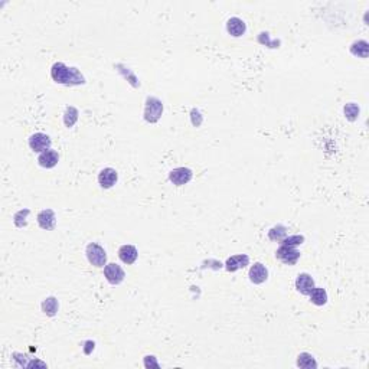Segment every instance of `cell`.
Instances as JSON below:
<instances>
[{
	"label": "cell",
	"mask_w": 369,
	"mask_h": 369,
	"mask_svg": "<svg viewBox=\"0 0 369 369\" xmlns=\"http://www.w3.org/2000/svg\"><path fill=\"white\" fill-rule=\"evenodd\" d=\"M51 76L55 82L65 84V85H78L84 84V76L78 72L76 68H69L62 62H56L51 69Z\"/></svg>",
	"instance_id": "obj_1"
},
{
	"label": "cell",
	"mask_w": 369,
	"mask_h": 369,
	"mask_svg": "<svg viewBox=\"0 0 369 369\" xmlns=\"http://www.w3.org/2000/svg\"><path fill=\"white\" fill-rule=\"evenodd\" d=\"M85 254H87V258L91 265H94L97 268H103L107 265V252L101 245H98L96 242L88 244Z\"/></svg>",
	"instance_id": "obj_2"
},
{
	"label": "cell",
	"mask_w": 369,
	"mask_h": 369,
	"mask_svg": "<svg viewBox=\"0 0 369 369\" xmlns=\"http://www.w3.org/2000/svg\"><path fill=\"white\" fill-rule=\"evenodd\" d=\"M163 114V104L159 98L147 97L144 107V120L147 123H157Z\"/></svg>",
	"instance_id": "obj_3"
},
{
	"label": "cell",
	"mask_w": 369,
	"mask_h": 369,
	"mask_svg": "<svg viewBox=\"0 0 369 369\" xmlns=\"http://www.w3.org/2000/svg\"><path fill=\"white\" fill-rule=\"evenodd\" d=\"M275 258L284 262V264H287V265H294L300 258V252L296 250L294 247L283 244L282 247L275 251Z\"/></svg>",
	"instance_id": "obj_4"
},
{
	"label": "cell",
	"mask_w": 369,
	"mask_h": 369,
	"mask_svg": "<svg viewBox=\"0 0 369 369\" xmlns=\"http://www.w3.org/2000/svg\"><path fill=\"white\" fill-rule=\"evenodd\" d=\"M51 137L45 133H35L29 139V147L35 153H42L51 149Z\"/></svg>",
	"instance_id": "obj_5"
},
{
	"label": "cell",
	"mask_w": 369,
	"mask_h": 369,
	"mask_svg": "<svg viewBox=\"0 0 369 369\" xmlns=\"http://www.w3.org/2000/svg\"><path fill=\"white\" fill-rule=\"evenodd\" d=\"M104 275H106V279H107V282L110 284L117 286L120 283H123L124 277H126V272H124V270L120 267L119 264L111 262V264H107L104 267Z\"/></svg>",
	"instance_id": "obj_6"
},
{
	"label": "cell",
	"mask_w": 369,
	"mask_h": 369,
	"mask_svg": "<svg viewBox=\"0 0 369 369\" xmlns=\"http://www.w3.org/2000/svg\"><path fill=\"white\" fill-rule=\"evenodd\" d=\"M192 176H194V173H192L191 169H188V167H176L169 173V179L176 186H183V185L191 182Z\"/></svg>",
	"instance_id": "obj_7"
},
{
	"label": "cell",
	"mask_w": 369,
	"mask_h": 369,
	"mask_svg": "<svg viewBox=\"0 0 369 369\" xmlns=\"http://www.w3.org/2000/svg\"><path fill=\"white\" fill-rule=\"evenodd\" d=\"M315 287V280L312 279L310 274L302 272V274L297 275V279H296V289H297L299 293L304 294V296H309Z\"/></svg>",
	"instance_id": "obj_8"
},
{
	"label": "cell",
	"mask_w": 369,
	"mask_h": 369,
	"mask_svg": "<svg viewBox=\"0 0 369 369\" xmlns=\"http://www.w3.org/2000/svg\"><path fill=\"white\" fill-rule=\"evenodd\" d=\"M117 179H119V174L117 172L113 169V167H106V169H103L100 174H98V183L101 188H104V189H110V188H113L116 182H117Z\"/></svg>",
	"instance_id": "obj_9"
},
{
	"label": "cell",
	"mask_w": 369,
	"mask_h": 369,
	"mask_svg": "<svg viewBox=\"0 0 369 369\" xmlns=\"http://www.w3.org/2000/svg\"><path fill=\"white\" fill-rule=\"evenodd\" d=\"M248 277H250L251 283H254V284H262L264 282H267V279H268V270H267V267L264 264L255 262L250 268Z\"/></svg>",
	"instance_id": "obj_10"
},
{
	"label": "cell",
	"mask_w": 369,
	"mask_h": 369,
	"mask_svg": "<svg viewBox=\"0 0 369 369\" xmlns=\"http://www.w3.org/2000/svg\"><path fill=\"white\" fill-rule=\"evenodd\" d=\"M38 224L42 229L52 231L56 225V217L52 209H44L38 214Z\"/></svg>",
	"instance_id": "obj_11"
},
{
	"label": "cell",
	"mask_w": 369,
	"mask_h": 369,
	"mask_svg": "<svg viewBox=\"0 0 369 369\" xmlns=\"http://www.w3.org/2000/svg\"><path fill=\"white\" fill-rule=\"evenodd\" d=\"M250 264V257L248 255H245V254H238V255H232V257H229L227 262H225V268L228 270V271L234 272V271H238L241 268H244V267H247Z\"/></svg>",
	"instance_id": "obj_12"
},
{
	"label": "cell",
	"mask_w": 369,
	"mask_h": 369,
	"mask_svg": "<svg viewBox=\"0 0 369 369\" xmlns=\"http://www.w3.org/2000/svg\"><path fill=\"white\" fill-rule=\"evenodd\" d=\"M119 257L124 264L130 265V264L136 262L137 257H139V252H137V248L134 245H121L119 250Z\"/></svg>",
	"instance_id": "obj_13"
},
{
	"label": "cell",
	"mask_w": 369,
	"mask_h": 369,
	"mask_svg": "<svg viewBox=\"0 0 369 369\" xmlns=\"http://www.w3.org/2000/svg\"><path fill=\"white\" fill-rule=\"evenodd\" d=\"M59 160V156H58V153L55 152V150H45L39 154V157H38V163H39V166H42L45 169H52L56 166V163Z\"/></svg>",
	"instance_id": "obj_14"
},
{
	"label": "cell",
	"mask_w": 369,
	"mask_h": 369,
	"mask_svg": "<svg viewBox=\"0 0 369 369\" xmlns=\"http://www.w3.org/2000/svg\"><path fill=\"white\" fill-rule=\"evenodd\" d=\"M245 23L242 19L239 18H231L228 22H227V31H228L229 35H232L234 38H239L245 33Z\"/></svg>",
	"instance_id": "obj_15"
},
{
	"label": "cell",
	"mask_w": 369,
	"mask_h": 369,
	"mask_svg": "<svg viewBox=\"0 0 369 369\" xmlns=\"http://www.w3.org/2000/svg\"><path fill=\"white\" fill-rule=\"evenodd\" d=\"M309 296H310V302L316 306H325L327 303V293H326L325 289L315 287Z\"/></svg>",
	"instance_id": "obj_16"
},
{
	"label": "cell",
	"mask_w": 369,
	"mask_h": 369,
	"mask_svg": "<svg viewBox=\"0 0 369 369\" xmlns=\"http://www.w3.org/2000/svg\"><path fill=\"white\" fill-rule=\"evenodd\" d=\"M350 52L359 58H368L369 45L366 41H356L350 46Z\"/></svg>",
	"instance_id": "obj_17"
},
{
	"label": "cell",
	"mask_w": 369,
	"mask_h": 369,
	"mask_svg": "<svg viewBox=\"0 0 369 369\" xmlns=\"http://www.w3.org/2000/svg\"><path fill=\"white\" fill-rule=\"evenodd\" d=\"M297 365H299L300 368L306 369L317 368V363H316L315 358H313L310 353H306V352L299 355V358H297Z\"/></svg>",
	"instance_id": "obj_18"
},
{
	"label": "cell",
	"mask_w": 369,
	"mask_h": 369,
	"mask_svg": "<svg viewBox=\"0 0 369 369\" xmlns=\"http://www.w3.org/2000/svg\"><path fill=\"white\" fill-rule=\"evenodd\" d=\"M58 300L55 297H48L42 302V310L48 316H55L58 312Z\"/></svg>",
	"instance_id": "obj_19"
},
{
	"label": "cell",
	"mask_w": 369,
	"mask_h": 369,
	"mask_svg": "<svg viewBox=\"0 0 369 369\" xmlns=\"http://www.w3.org/2000/svg\"><path fill=\"white\" fill-rule=\"evenodd\" d=\"M286 237H287V228L283 227V225H275V227H272V228L268 231V238L271 239V241H279V242H282Z\"/></svg>",
	"instance_id": "obj_20"
},
{
	"label": "cell",
	"mask_w": 369,
	"mask_h": 369,
	"mask_svg": "<svg viewBox=\"0 0 369 369\" xmlns=\"http://www.w3.org/2000/svg\"><path fill=\"white\" fill-rule=\"evenodd\" d=\"M78 116H79V113H78V110L75 107H68L65 110V114H64V123H65V126L69 129V127H72L74 124L76 123V120H78Z\"/></svg>",
	"instance_id": "obj_21"
},
{
	"label": "cell",
	"mask_w": 369,
	"mask_h": 369,
	"mask_svg": "<svg viewBox=\"0 0 369 369\" xmlns=\"http://www.w3.org/2000/svg\"><path fill=\"white\" fill-rule=\"evenodd\" d=\"M345 116H346L347 120H350V121H355V120L358 119L359 116V107L355 104V103H349L345 106Z\"/></svg>",
	"instance_id": "obj_22"
},
{
	"label": "cell",
	"mask_w": 369,
	"mask_h": 369,
	"mask_svg": "<svg viewBox=\"0 0 369 369\" xmlns=\"http://www.w3.org/2000/svg\"><path fill=\"white\" fill-rule=\"evenodd\" d=\"M29 215V209H23V211H19L16 215H15V225L19 227V228H23L26 227V217Z\"/></svg>",
	"instance_id": "obj_23"
},
{
	"label": "cell",
	"mask_w": 369,
	"mask_h": 369,
	"mask_svg": "<svg viewBox=\"0 0 369 369\" xmlns=\"http://www.w3.org/2000/svg\"><path fill=\"white\" fill-rule=\"evenodd\" d=\"M284 245H290V247H296V245H300L304 242L303 235H292V237H286L282 241Z\"/></svg>",
	"instance_id": "obj_24"
},
{
	"label": "cell",
	"mask_w": 369,
	"mask_h": 369,
	"mask_svg": "<svg viewBox=\"0 0 369 369\" xmlns=\"http://www.w3.org/2000/svg\"><path fill=\"white\" fill-rule=\"evenodd\" d=\"M144 366H146V368H149V366L157 368L159 363L156 362V358H154V356H146V359H144Z\"/></svg>",
	"instance_id": "obj_25"
}]
</instances>
